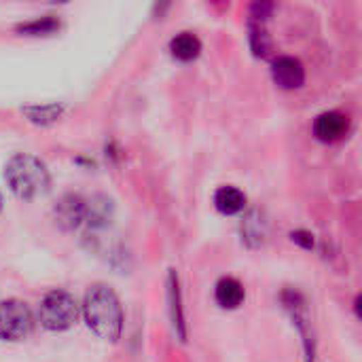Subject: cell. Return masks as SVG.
<instances>
[{
    "mask_svg": "<svg viewBox=\"0 0 362 362\" xmlns=\"http://www.w3.org/2000/svg\"><path fill=\"white\" fill-rule=\"evenodd\" d=\"M0 210H2V193H0Z\"/></svg>",
    "mask_w": 362,
    "mask_h": 362,
    "instance_id": "16",
    "label": "cell"
},
{
    "mask_svg": "<svg viewBox=\"0 0 362 362\" xmlns=\"http://www.w3.org/2000/svg\"><path fill=\"white\" fill-rule=\"evenodd\" d=\"M214 206L221 214H238L246 208V195L235 187H221L214 193Z\"/></svg>",
    "mask_w": 362,
    "mask_h": 362,
    "instance_id": "9",
    "label": "cell"
},
{
    "mask_svg": "<svg viewBox=\"0 0 362 362\" xmlns=\"http://www.w3.org/2000/svg\"><path fill=\"white\" fill-rule=\"evenodd\" d=\"M170 51L180 62H193L202 53V40L191 32H182L170 40Z\"/></svg>",
    "mask_w": 362,
    "mask_h": 362,
    "instance_id": "10",
    "label": "cell"
},
{
    "mask_svg": "<svg viewBox=\"0 0 362 362\" xmlns=\"http://www.w3.org/2000/svg\"><path fill=\"white\" fill-rule=\"evenodd\" d=\"M291 240H293L295 244L308 248V250L314 248V235H312L310 231H293V233H291Z\"/></svg>",
    "mask_w": 362,
    "mask_h": 362,
    "instance_id": "15",
    "label": "cell"
},
{
    "mask_svg": "<svg viewBox=\"0 0 362 362\" xmlns=\"http://www.w3.org/2000/svg\"><path fill=\"white\" fill-rule=\"evenodd\" d=\"M23 115L36 125H49V123H55L64 115V106H59V104L28 106V108H23Z\"/></svg>",
    "mask_w": 362,
    "mask_h": 362,
    "instance_id": "11",
    "label": "cell"
},
{
    "mask_svg": "<svg viewBox=\"0 0 362 362\" xmlns=\"http://www.w3.org/2000/svg\"><path fill=\"white\" fill-rule=\"evenodd\" d=\"M55 30H59V19H55L53 15L17 25V32L25 34V36H47V34H53Z\"/></svg>",
    "mask_w": 362,
    "mask_h": 362,
    "instance_id": "13",
    "label": "cell"
},
{
    "mask_svg": "<svg viewBox=\"0 0 362 362\" xmlns=\"http://www.w3.org/2000/svg\"><path fill=\"white\" fill-rule=\"evenodd\" d=\"M170 303H172V320H174V327L178 329L180 339L185 341L187 331H185V318H182V308H180V288H178V276H176V272H170Z\"/></svg>",
    "mask_w": 362,
    "mask_h": 362,
    "instance_id": "12",
    "label": "cell"
},
{
    "mask_svg": "<svg viewBox=\"0 0 362 362\" xmlns=\"http://www.w3.org/2000/svg\"><path fill=\"white\" fill-rule=\"evenodd\" d=\"M38 318L49 331H68L78 320V303L66 291H51L40 301Z\"/></svg>",
    "mask_w": 362,
    "mask_h": 362,
    "instance_id": "3",
    "label": "cell"
},
{
    "mask_svg": "<svg viewBox=\"0 0 362 362\" xmlns=\"http://www.w3.org/2000/svg\"><path fill=\"white\" fill-rule=\"evenodd\" d=\"M87 327L106 341H117L123 331V308L117 293L106 284H93L83 303Z\"/></svg>",
    "mask_w": 362,
    "mask_h": 362,
    "instance_id": "1",
    "label": "cell"
},
{
    "mask_svg": "<svg viewBox=\"0 0 362 362\" xmlns=\"http://www.w3.org/2000/svg\"><path fill=\"white\" fill-rule=\"evenodd\" d=\"M250 47H252L257 57H267V53L272 49V42H269V36H267L263 23L250 21Z\"/></svg>",
    "mask_w": 362,
    "mask_h": 362,
    "instance_id": "14",
    "label": "cell"
},
{
    "mask_svg": "<svg viewBox=\"0 0 362 362\" xmlns=\"http://www.w3.org/2000/svg\"><path fill=\"white\" fill-rule=\"evenodd\" d=\"M53 216H55V223L59 229L74 231L81 227V223L87 216V202L81 195L66 193L57 199V204L53 208Z\"/></svg>",
    "mask_w": 362,
    "mask_h": 362,
    "instance_id": "5",
    "label": "cell"
},
{
    "mask_svg": "<svg viewBox=\"0 0 362 362\" xmlns=\"http://www.w3.org/2000/svg\"><path fill=\"white\" fill-rule=\"evenodd\" d=\"M4 180L19 199L40 197L49 191L51 185L47 165L30 153H17L6 161Z\"/></svg>",
    "mask_w": 362,
    "mask_h": 362,
    "instance_id": "2",
    "label": "cell"
},
{
    "mask_svg": "<svg viewBox=\"0 0 362 362\" xmlns=\"http://www.w3.org/2000/svg\"><path fill=\"white\" fill-rule=\"evenodd\" d=\"M214 297H216V303H218L221 308H225V310H235V308L242 305L246 293H244V286H242L240 280H235V278H221L218 284H216Z\"/></svg>",
    "mask_w": 362,
    "mask_h": 362,
    "instance_id": "8",
    "label": "cell"
},
{
    "mask_svg": "<svg viewBox=\"0 0 362 362\" xmlns=\"http://www.w3.org/2000/svg\"><path fill=\"white\" fill-rule=\"evenodd\" d=\"M272 76L282 89H299L305 83V68L297 57L282 55L272 64Z\"/></svg>",
    "mask_w": 362,
    "mask_h": 362,
    "instance_id": "7",
    "label": "cell"
},
{
    "mask_svg": "<svg viewBox=\"0 0 362 362\" xmlns=\"http://www.w3.org/2000/svg\"><path fill=\"white\" fill-rule=\"evenodd\" d=\"M34 329L30 308L19 299H6L0 303V339L21 341Z\"/></svg>",
    "mask_w": 362,
    "mask_h": 362,
    "instance_id": "4",
    "label": "cell"
},
{
    "mask_svg": "<svg viewBox=\"0 0 362 362\" xmlns=\"http://www.w3.org/2000/svg\"><path fill=\"white\" fill-rule=\"evenodd\" d=\"M348 132H350V117L337 110L322 112L314 121V136L320 142H339L346 138Z\"/></svg>",
    "mask_w": 362,
    "mask_h": 362,
    "instance_id": "6",
    "label": "cell"
}]
</instances>
